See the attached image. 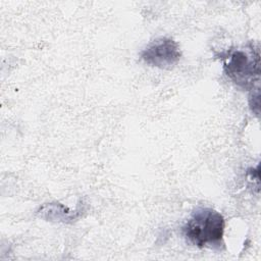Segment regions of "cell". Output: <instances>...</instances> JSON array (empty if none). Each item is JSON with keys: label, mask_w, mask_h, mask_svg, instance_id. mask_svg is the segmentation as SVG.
Instances as JSON below:
<instances>
[{"label": "cell", "mask_w": 261, "mask_h": 261, "mask_svg": "<svg viewBox=\"0 0 261 261\" xmlns=\"http://www.w3.org/2000/svg\"><path fill=\"white\" fill-rule=\"evenodd\" d=\"M249 104H250L251 110L257 115H259V89L255 90V93L254 92L252 93Z\"/></svg>", "instance_id": "5b68a950"}, {"label": "cell", "mask_w": 261, "mask_h": 261, "mask_svg": "<svg viewBox=\"0 0 261 261\" xmlns=\"http://www.w3.org/2000/svg\"><path fill=\"white\" fill-rule=\"evenodd\" d=\"M223 70L226 76L239 88L254 89L260 76V54L253 46L236 49L224 57Z\"/></svg>", "instance_id": "7a4b0ae2"}, {"label": "cell", "mask_w": 261, "mask_h": 261, "mask_svg": "<svg viewBox=\"0 0 261 261\" xmlns=\"http://www.w3.org/2000/svg\"><path fill=\"white\" fill-rule=\"evenodd\" d=\"M40 217L50 221L69 222L77 217V212L69 210L60 203H47L38 210Z\"/></svg>", "instance_id": "277c9868"}, {"label": "cell", "mask_w": 261, "mask_h": 261, "mask_svg": "<svg viewBox=\"0 0 261 261\" xmlns=\"http://www.w3.org/2000/svg\"><path fill=\"white\" fill-rule=\"evenodd\" d=\"M224 228V217L218 211L198 208L182 226V234L198 248H220L223 245Z\"/></svg>", "instance_id": "6da1fadb"}, {"label": "cell", "mask_w": 261, "mask_h": 261, "mask_svg": "<svg viewBox=\"0 0 261 261\" xmlns=\"http://www.w3.org/2000/svg\"><path fill=\"white\" fill-rule=\"evenodd\" d=\"M142 60L158 68H171L181 57L179 45L171 38L160 37L153 40L141 52Z\"/></svg>", "instance_id": "3957f363"}]
</instances>
